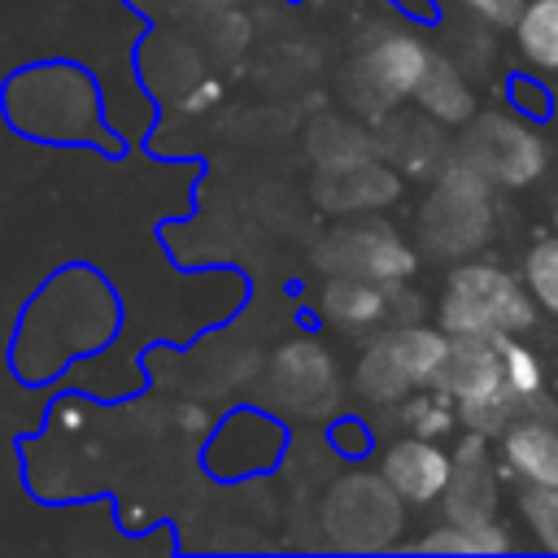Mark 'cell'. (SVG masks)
<instances>
[{"instance_id": "ba28073f", "label": "cell", "mask_w": 558, "mask_h": 558, "mask_svg": "<svg viewBox=\"0 0 558 558\" xmlns=\"http://www.w3.org/2000/svg\"><path fill=\"white\" fill-rule=\"evenodd\" d=\"M318 266L327 275H353L375 283H401L414 275V253L401 235H392L379 222L340 227L318 244Z\"/></svg>"}, {"instance_id": "d6986e66", "label": "cell", "mask_w": 558, "mask_h": 558, "mask_svg": "<svg viewBox=\"0 0 558 558\" xmlns=\"http://www.w3.org/2000/svg\"><path fill=\"white\" fill-rule=\"evenodd\" d=\"M519 510H523V523L532 527L536 545L558 554V488L549 484H527L523 497H519Z\"/></svg>"}, {"instance_id": "4fadbf2b", "label": "cell", "mask_w": 558, "mask_h": 558, "mask_svg": "<svg viewBox=\"0 0 558 558\" xmlns=\"http://www.w3.org/2000/svg\"><path fill=\"white\" fill-rule=\"evenodd\" d=\"M397 192H401L397 174L384 170V166H375L371 157L357 161V166L327 170L323 183H318V196H323V205H331V209H379V205H388Z\"/></svg>"}, {"instance_id": "9a60e30c", "label": "cell", "mask_w": 558, "mask_h": 558, "mask_svg": "<svg viewBox=\"0 0 558 558\" xmlns=\"http://www.w3.org/2000/svg\"><path fill=\"white\" fill-rule=\"evenodd\" d=\"M514 39L536 70H558V0H527L514 17Z\"/></svg>"}, {"instance_id": "5b68a950", "label": "cell", "mask_w": 558, "mask_h": 558, "mask_svg": "<svg viewBox=\"0 0 558 558\" xmlns=\"http://www.w3.org/2000/svg\"><path fill=\"white\" fill-rule=\"evenodd\" d=\"M458 161L480 170L488 183L523 187L545 170V144L532 126H523L510 113H484L475 118L458 140Z\"/></svg>"}, {"instance_id": "52a82bcc", "label": "cell", "mask_w": 558, "mask_h": 558, "mask_svg": "<svg viewBox=\"0 0 558 558\" xmlns=\"http://www.w3.org/2000/svg\"><path fill=\"white\" fill-rule=\"evenodd\" d=\"M427 65H432V52L414 35H379L357 57V65L349 74V96H353V105H362L371 113H384L397 100L418 92Z\"/></svg>"}, {"instance_id": "30bf717a", "label": "cell", "mask_w": 558, "mask_h": 558, "mask_svg": "<svg viewBox=\"0 0 558 558\" xmlns=\"http://www.w3.org/2000/svg\"><path fill=\"white\" fill-rule=\"evenodd\" d=\"M449 471H453V453H445L436 440H427L418 432L405 440H392L384 449V480L397 488L401 501L427 506V501L445 497Z\"/></svg>"}, {"instance_id": "6da1fadb", "label": "cell", "mask_w": 558, "mask_h": 558, "mask_svg": "<svg viewBox=\"0 0 558 558\" xmlns=\"http://www.w3.org/2000/svg\"><path fill=\"white\" fill-rule=\"evenodd\" d=\"M536 318V296L510 270L462 262L440 292V327L449 336H519Z\"/></svg>"}, {"instance_id": "5bb4252c", "label": "cell", "mask_w": 558, "mask_h": 558, "mask_svg": "<svg viewBox=\"0 0 558 558\" xmlns=\"http://www.w3.org/2000/svg\"><path fill=\"white\" fill-rule=\"evenodd\" d=\"M388 288L392 283H375V279H353V275H331L318 305L327 314V323L336 327H371L388 314Z\"/></svg>"}, {"instance_id": "8992f818", "label": "cell", "mask_w": 558, "mask_h": 558, "mask_svg": "<svg viewBox=\"0 0 558 558\" xmlns=\"http://www.w3.org/2000/svg\"><path fill=\"white\" fill-rule=\"evenodd\" d=\"M323 523L340 549H384L401 523V497L388 480L349 475L331 488Z\"/></svg>"}, {"instance_id": "ffe728a7", "label": "cell", "mask_w": 558, "mask_h": 558, "mask_svg": "<svg viewBox=\"0 0 558 558\" xmlns=\"http://www.w3.org/2000/svg\"><path fill=\"white\" fill-rule=\"evenodd\" d=\"M501 357H506V379H510V388H514L523 401L536 397V392H541V362H536V353L523 349L514 336H501Z\"/></svg>"}, {"instance_id": "ac0fdd59", "label": "cell", "mask_w": 558, "mask_h": 558, "mask_svg": "<svg viewBox=\"0 0 558 558\" xmlns=\"http://www.w3.org/2000/svg\"><path fill=\"white\" fill-rule=\"evenodd\" d=\"M523 283L541 310L558 314V240H541L523 257Z\"/></svg>"}, {"instance_id": "7a4b0ae2", "label": "cell", "mask_w": 558, "mask_h": 558, "mask_svg": "<svg viewBox=\"0 0 558 558\" xmlns=\"http://www.w3.org/2000/svg\"><path fill=\"white\" fill-rule=\"evenodd\" d=\"M427 388L453 401L466 427L475 432H506V414L523 401L506 379L501 336H449V349Z\"/></svg>"}, {"instance_id": "2e32d148", "label": "cell", "mask_w": 558, "mask_h": 558, "mask_svg": "<svg viewBox=\"0 0 558 558\" xmlns=\"http://www.w3.org/2000/svg\"><path fill=\"white\" fill-rule=\"evenodd\" d=\"M418 100H423V109L436 122H462V118H471V87H466L462 70H453L440 57H432V65H427V74L418 83Z\"/></svg>"}, {"instance_id": "8fae6325", "label": "cell", "mask_w": 558, "mask_h": 558, "mask_svg": "<svg viewBox=\"0 0 558 558\" xmlns=\"http://www.w3.org/2000/svg\"><path fill=\"white\" fill-rule=\"evenodd\" d=\"M440 501L453 523H488L497 514V475H493V462L484 449V432H475L458 445Z\"/></svg>"}, {"instance_id": "3957f363", "label": "cell", "mask_w": 558, "mask_h": 558, "mask_svg": "<svg viewBox=\"0 0 558 558\" xmlns=\"http://www.w3.org/2000/svg\"><path fill=\"white\" fill-rule=\"evenodd\" d=\"M488 227H493V183L466 161L445 166L423 205V240L440 257H462L488 240Z\"/></svg>"}, {"instance_id": "7c38bea8", "label": "cell", "mask_w": 558, "mask_h": 558, "mask_svg": "<svg viewBox=\"0 0 558 558\" xmlns=\"http://www.w3.org/2000/svg\"><path fill=\"white\" fill-rule=\"evenodd\" d=\"M501 453L523 484L558 488V427L545 418H519L506 427Z\"/></svg>"}, {"instance_id": "277c9868", "label": "cell", "mask_w": 558, "mask_h": 558, "mask_svg": "<svg viewBox=\"0 0 558 558\" xmlns=\"http://www.w3.org/2000/svg\"><path fill=\"white\" fill-rule=\"evenodd\" d=\"M445 349H449L445 327L440 331L436 327H397L362 353L353 384L371 401H401L410 388L432 384Z\"/></svg>"}, {"instance_id": "44dd1931", "label": "cell", "mask_w": 558, "mask_h": 558, "mask_svg": "<svg viewBox=\"0 0 558 558\" xmlns=\"http://www.w3.org/2000/svg\"><path fill=\"white\" fill-rule=\"evenodd\" d=\"M458 4H466L471 13H480L488 22H514L523 13V0H458Z\"/></svg>"}, {"instance_id": "e0dca14e", "label": "cell", "mask_w": 558, "mask_h": 558, "mask_svg": "<svg viewBox=\"0 0 558 558\" xmlns=\"http://www.w3.org/2000/svg\"><path fill=\"white\" fill-rule=\"evenodd\" d=\"M510 545L514 541L497 519H488V523H453L449 519L445 527H436L418 541L423 554H506Z\"/></svg>"}, {"instance_id": "9c48e42d", "label": "cell", "mask_w": 558, "mask_h": 558, "mask_svg": "<svg viewBox=\"0 0 558 558\" xmlns=\"http://www.w3.org/2000/svg\"><path fill=\"white\" fill-rule=\"evenodd\" d=\"M270 397L288 414L331 410L336 405V366H331V357L310 340L283 344L270 362Z\"/></svg>"}]
</instances>
